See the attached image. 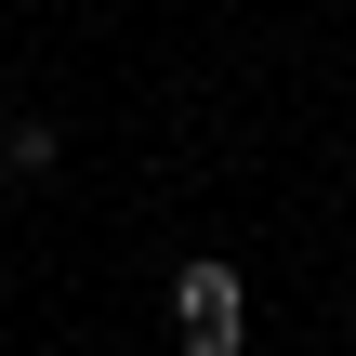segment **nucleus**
<instances>
[{"instance_id":"nucleus-1","label":"nucleus","mask_w":356,"mask_h":356,"mask_svg":"<svg viewBox=\"0 0 356 356\" xmlns=\"http://www.w3.org/2000/svg\"><path fill=\"white\" fill-rule=\"evenodd\" d=\"M172 317H185V356H238V277L225 264H185L172 277Z\"/></svg>"}]
</instances>
